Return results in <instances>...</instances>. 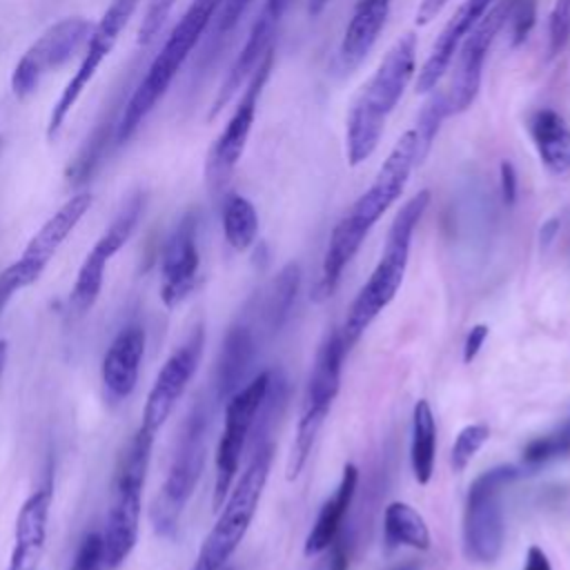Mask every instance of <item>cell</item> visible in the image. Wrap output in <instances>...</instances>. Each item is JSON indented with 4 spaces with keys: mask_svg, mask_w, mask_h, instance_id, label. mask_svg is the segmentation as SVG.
I'll use <instances>...</instances> for the list:
<instances>
[{
    "mask_svg": "<svg viewBox=\"0 0 570 570\" xmlns=\"http://www.w3.org/2000/svg\"><path fill=\"white\" fill-rule=\"evenodd\" d=\"M525 131L539 154L541 165L554 174L570 171V125L552 107H537L525 116Z\"/></svg>",
    "mask_w": 570,
    "mask_h": 570,
    "instance_id": "24",
    "label": "cell"
},
{
    "mask_svg": "<svg viewBox=\"0 0 570 570\" xmlns=\"http://www.w3.org/2000/svg\"><path fill=\"white\" fill-rule=\"evenodd\" d=\"M416 71V36H401L385 53L374 76L356 96L345 127V147L350 165L367 160L381 140L385 122L407 89Z\"/></svg>",
    "mask_w": 570,
    "mask_h": 570,
    "instance_id": "2",
    "label": "cell"
},
{
    "mask_svg": "<svg viewBox=\"0 0 570 570\" xmlns=\"http://www.w3.org/2000/svg\"><path fill=\"white\" fill-rule=\"evenodd\" d=\"M69 570H109L105 561V548L100 532H89L73 557V563Z\"/></svg>",
    "mask_w": 570,
    "mask_h": 570,
    "instance_id": "39",
    "label": "cell"
},
{
    "mask_svg": "<svg viewBox=\"0 0 570 570\" xmlns=\"http://www.w3.org/2000/svg\"><path fill=\"white\" fill-rule=\"evenodd\" d=\"M537 20V2L534 0H510L508 11V29H510V45L519 47L528 40Z\"/></svg>",
    "mask_w": 570,
    "mask_h": 570,
    "instance_id": "37",
    "label": "cell"
},
{
    "mask_svg": "<svg viewBox=\"0 0 570 570\" xmlns=\"http://www.w3.org/2000/svg\"><path fill=\"white\" fill-rule=\"evenodd\" d=\"M142 203H145V198L140 191L131 194L122 203V207L118 209L114 220L107 225V229L100 234V238L94 243V247L87 252V256L78 269L76 283L71 287V294H69V312L76 318L85 316L98 301V294H100V287L105 281V267L131 238V234L138 225V218L142 214Z\"/></svg>",
    "mask_w": 570,
    "mask_h": 570,
    "instance_id": "13",
    "label": "cell"
},
{
    "mask_svg": "<svg viewBox=\"0 0 570 570\" xmlns=\"http://www.w3.org/2000/svg\"><path fill=\"white\" fill-rule=\"evenodd\" d=\"M154 439L156 436L142 430H136L116 468L111 503H109L105 530L100 532L105 561L109 570L120 568L138 541L142 488H145V476L151 459Z\"/></svg>",
    "mask_w": 570,
    "mask_h": 570,
    "instance_id": "5",
    "label": "cell"
},
{
    "mask_svg": "<svg viewBox=\"0 0 570 570\" xmlns=\"http://www.w3.org/2000/svg\"><path fill=\"white\" fill-rule=\"evenodd\" d=\"M252 0H223L216 16H214V24H212V33L207 40V49L203 53L200 62H207L216 56V51L220 49V45L229 38V33L238 27V22L243 20L245 11L249 9Z\"/></svg>",
    "mask_w": 570,
    "mask_h": 570,
    "instance_id": "33",
    "label": "cell"
},
{
    "mask_svg": "<svg viewBox=\"0 0 570 570\" xmlns=\"http://www.w3.org/2000/svg\"><path fill=\"white\" fill-rule=\"evenodd\" d=\"M508 11H510V0H497L459 45L452 80L445 87L450 116L468 111L476 100L490 45L494 42L497 33L503 29L508 20Z\"/></svg>",
    "mask_w": 570,
    "mask_h": 570,
    "instance_id": "14",
    "label": "cell"
},
{
    "mask_svg": "<svg viewBox=\"0 0 570 570\" xmlns=\"http://www.w3.org/2000/svg\"><path fill=\"white\" fill-rule=\"evenodd\" d=\"M421 163L419 156V138L414 129H407L383 165L379 167L372 185L356 198L350 212L334 225L327 249L321 265V276L312 287V301L323 303L334 296L345 265L354 258L358 247L363 245L370 229L379 223V218L401 198L414 165Z\"/></svg>",
    "mask_w": 570,
    "mask_h": 570,
    "instance_id": "1",
    "label": "cell"
},
{
    "mask_svg": "<svg viewBox=\"0 0 570 570\" xmlns=\"http://www.w3.org/2000/svg\"><path fill=\"white\" fill-rule=\"evenodd\" d=\"M494 2L497 0H465L463 4H459V9L452 13V18L445 22L441 33L436 36L425 62L419 69L416 94H430L432 89H436L439 80L450 69L459 45Z\"/></svg>",
    "mask_w": 570,
    "mask_h": 570,
    "instance_id": "20",
    "label": "cell"
},
{
    "mask_svg": "<svg viewBox=\"0 0 570 570\" xmlns=\"http://www.w3.org/2000/svg\"><path fill=\"white\" fill-rule=\"evenodd\" d=\"M448 4V0H421L419 2V9H416V24H430L439 13L441 9Z\"/></svg>",
    "mask_w": 570,
    "mask_h": 570,
    "instance_id": "44",
    "label": "cell"
},
{
    "mask_svg": "<svg viewBox=\"0 0 570 570\" xmlns=\"http://www.w3.org/2000/svg\"><path fill=\"white\" fill-rule=\"evenodd\" d=\"M51 499H53V483L47 476L40 483V488L22 503L18 512L13 550H11L7 570H36L45 550Z\"/></svg>",
    "mask_w": 570,
    "mask_h": 570,
    "instance_id": "22",
    "label": "cell"
},
{
    "mask_svg": "<svg viewBox=\"0 0 570 570\" xmlns=\"http://www.w3.org/2000/svg\"><path fill=\"white\" fill-rule=\"evenodd\" d=\"M570 45V0H554L548 16V58H557Z\"/></svg>",
    "mask_w": 570,
    "mask_h": 570,
    "instance_id": "36",
    "label": "cell"
},
{
    "mask_svg": "<svg viewBox=\"0 0 570 570\" xmlns=\"http://www.w3.org/2000/svg\"><path fill=\"white\" fill-rule=\"evenodd\" d=\"M203 347H205V332H203V325H196L191 334L171 352V356L165 361V365L156 374V381L142 407V421L138 430L151 436L158 434V430L165 425L176 403L185 394L191 376L196 374L203 356Z\"/></svg>",
    "mask_w": 570,
    "mask_h": 570,
    "instance_id": "15",
    "label": "cell"
},
{
    "mask_svg": "<svg viewBox=\"0 0 570 570\" xmlns=\"http://www.w3.org/2000/svg\"><path fill=\"white\" fill-rule=\"evenodd\" d=\"M91 24L85 18H65L51 24L18 60L11 73V89L18 98L36 91L45 73L67 62L89 38Z\"/></svg>",
    "mask_w": 570,
    "mask_h": 570,
    "instance_id": "16",
    "label": "cell"
},
{
    "mask_svg": "<svg viewBox=\"0 0 570 570\" xmlns=\"http://www.w3.org/2000/svg\"><path fill=\"white\" fill-rule=\"evenodd\" d=\"M521 570H552V563H550L548 554L539 546H530L528 552H525Z\"/></svg>",
    "mask_w": 570,
    "mask_h": 570,
    "instance_id": "45",
    "label": "cell"
},
{
    "mask_svg": "<svg viewBox=\"0 0 570 570\" xmlns=\"http://www.w3.org/2000/svg\"><path fill=\"white\" fill-rule=\"evenodd\" d=\"M428 205H430V191L421 189L410 200H405V205L396 212L387 229L381 258L372 269L370 278L365 281V285L358 289L343 321L341 336L347 350L365 334V330L374 323V318L394 301L407 269L414 229L423 218Z\"/></svg>",
    "mask_w": 570,
    "mask_h": 570,
    "instance_id": "3",
    "label": "cell"
},
{
    "mask_svg": "<svg viewBox=\"0 0 570 570\" xmlns=\"http://www.w3.org/2000/svg\"><path fill=\"white\" fill-rule=\"evenodd\" d=\"M198 216L185 214L171 236L167 238L160 256V301L165 307H176L196 287L200 254H198Z\"/></svg>",
    "mask_w": 570,
    "mask_h": 570,
    "instance_id": "17",
    "label": "cell"
},
{
    "mask_svg": "<svg viewBox=\"0 0 570 570\" xmlns=\"http://www.w3.org/2000/svg\"><path fill=\"white\" fill-rule=\"evenodd\" d=\"M327 550H330L327 570H350V543L343 532H338L334 537V541L330 543Z\"/></svg>",
    "mask_w": 570,
    "mask_h": 570,
    "instance_id": "43",
    "label": "cell"
},
{
    "mask_svg": "<svg viewBox=\"0 0 570 570\" xmlns=\"http://www.w3.org/2000/svg\"><path fill=\"white\" fill-rule=\"evenodd\" d=\"M450 116V105H448V94L445 89H432V96L423 105L419 120H416V138H419V156L421 160L428 156L430 147L434 145V138L441 129V122Z\"/></svg>",
    "mask_w": 570,
    "mask_h": 570,
    "instance_id": "32",
    "label": "cell"
},
{
    "mask_svg": "<svg viewBox=\"0 0 570 570\" xmlns=\"http://www.w3.org/2000/svg\"><path fill=\"white\" fill-rule=\"evenodd\" d=\"M499 187H501V198L508 207L514 205L517 200V191H519V180H517V171L514 165L510 160H501L499 165Z\"/></svg>",
    "mask_w": 570,
    "mask_h": 570,
    "instance_id": "41",
    "label": "cell"
},
{
    "mask_svg": "<svg viewBox=\"0 0 570 570\" xmlns=\"http://www.w3.org/2000/svg\"><path fill=\"white\" fill-rule=\"evenodd\" d=\"M390 570H421V566H419L416 561H405V563L394 566V568H390Z\"/></svg>",
    "mask_w": 570,
    "mask_h": 570,
    "instance_id": "49",
    "label": "cell"
},
{
    "mask_svg": "<svg viewBox=\"0 0 570 570\" xmlns=\"http://www.w3.org/2000/svg\"><path fill=\"white\" fill-rule=\"evenodd\" d=\"M138 2L140 0H111V4L107 7V11L98 20V24L91 29V33L87 38L85 56H82L76 73L69 78V82L65 85L60 98L56 100V105L51 109V116H49V122H47V138L49 140L58 138V134H60L67 116L76 107L80 94L87 89V85L96 76L102 60L114 51V47L118 42V36L125 29V24L129 22Z\"/></svg>",
    "mask_w": 570,
    "mask_h": 570,
    "instance_id": "12",
    "label": "cell"
},
{
    "mask_svg": "<svg viewBox=\"0 0 570 570\" xmlns=\"http://www.w3.org/2000/svg\"><path fill=\"white\" fill-rule=\"evenodd\" d=\"M566 454H570V436H566L561 430L537 436L523 448V461L525 465H532V468Z\"/></svg>",
    "mask_w": 570,
    "mask_h": 570,
    "instance_id": "35",
    "label": "cell"
},
{
    "mask_svg": "<svg viewBox=\"0 0 570 570\" xmlns=\"http://www.w3.org/2000/svg\"><path fill=\"white\" fill-rule=\"evenodd\" d=\"M176 0H149L147 2V9H145V16L140 20V27H138V42L140 45H149L163 29L167 16L171 13Z\"/></svg>",
    "mask_w": 570,
    "mask_h": 570,
    "instance_id": "38",
    "label": "cell"
},
{
    "mask_svg": "<svg viewBox=\"0 0 570 570\" xmlns=\"http://www.w3.org/2000/svg\"><path fill=\"white\" fill-rule=\"evenodd\" d=\"M220 2L223 0H191L183 18L176 22L171 33L167 36L158 56L151 60L147 73L142 76L138 87L131 91L129 100L125 102L118 118L116 136H114L116 145H125L145 122V118L151 114L156 102L165 96L176 73L185 65L187 56L194 51L198 40L205 36L207 27L214 22V16Z\"/></svg>",
    "mask_w": 570,
    "mask_h": 570,
    "instance_id": "4",
    "label": "cell"
},
{
    "mask_svg": "<svg viewBox=\"0 0 570 570\" xmlns=\"http://www.w3.org/2000/svg\"><path fill=\"white\" fill-rule=\"evenodd\" d=\"M267 385H269V372H261L227 399L225 428L216 448V476H214V497H212L214 510H220L223 501L232 490V481L238 472L243 448L256 423L258 410L265 401Z\"/></svg>",
    "mask_w": 570,
    "mask_h": 570,
    "instance_id": "11",
    "label": "cell"
},
{
    "mask_svg": "<svg viewBox=\"0 0 570 570\" xmlns=\"http://www.w3.org/2000/svg\"><path fill=\"white\" fill-rule=\"evenodd\" d=\"M207 421L209 414L205 403H196L178 436L167 476L149 508V521L154 532L160 537L171 539L176 534L183 510L203 474L207 454Z\"/></svg>",
    "mask_w": 570,
    "mask_h": 570,
    "instance_id": "7",
    "label": "cell"
},
{
    "mask_svg": "<svg viewBox=\"0 0 570 570\" xmlns=\"http://www.w3.org/2000/svg\"><path fill=\"white\" fill-rule=\"evenodd\" d=\"M356 483H358V470L354 463H345L338 488L334 490V494L323 503L307 539H305V554L307 557H316L321 552H325L330 548V543L334 541V537L341 532V523L352 505L354 492H356Z\"/></svg>",
    "mask_w": 570,
    "mask_h": 570,
    "instance_id": "25",
    "label": "cell"
},
{
    "mask_svg": "<svg viewBox=\"0 0 570 570\" xmlns=\"http://www.w3.org/2000/svg\"><path fill=\"white\" fill-rule=\"evenodd\" d=\"M91 207V194L89 191H78L76 196H71L29 240V245L24 247L22 256L13 263L18 267V272L22 274V278L27 281V285H33L40 274L45 272V267L49 265V261L56 256L58 247L65 243V238L73 232V227L80 223V218L87 214V209Z\"/></svg>",
    "mask_w": 570,
    "mask_h": 570,
    "instance_id": "19",
    "label": "cell"
},
{
    "mask_svg": "<svg viewBox=\"0 0 570 570\" xmlns=\"http://www.w3.org/2000/svg\"><path fill=\"white\" fill-rule=\"evenodd\" d=\"M22 287H29V285H27V281L22 278V274L18 272L16 265H9L7 269L0 272V314H2L4 305L9 303V298H11L18 289H22Z\"/></svg>",
    "mask_w": 570,
    "mask_h": 570,
    "instance_id": "40",
    "label": "cell"
},
{
    "mask_svg": "<svg viewBox=\"0 0 570 570\" xmlns=\"http://www.w3.org/2000/svg\"><path fill=\"white\" fill-rule=\"evenodd\" d=\"M345 352L347 347L343 343L341 330H330L318 345V352L309 372L301 419L296 423V436L292 443V454L287 461V481H294L303 472L312 454L314 441L341 387V367H343Z\"/></svg>",
    "mask_w": 570,
    "mask_h": 570,
    "instance_id": "8",
    "label": "cell"
},
{
    "mask_svg": "<svg viewBox=\"0 0 570 570\" xmlns=\"http://www.w3.org/2000/svg\"><path fill=\"white\" fill-rule=\"evenodd\" d=\"M436 454V421L432 407L425 399H419L412 410V441H410V463L419 485H428L434 474Z\"/></svg>",
    "mask_w": 570,
    "mask_h": 570,
    "instance_id": "29",
    "label": "cell"
},
{
    "mask_svg": "<svg viewBox=\"0 0 570 570\" xmlns=\"http://www.w3.org/2000/svg\"><path fill=\"white\" fill-rule=\"evenodd\" d=\"M122 107H125V100L118 98L116 102L109 105V109H105V114L96 122L87 142L82 145V149L78 151V156L73 158V163L67 169V178H69L71 185H82L85 180H89L91 174L102 163L109 138L116 136V127H118V118H120L118 111H122Z\"/></svg>",
    "mask_w": 570,
    "mask_h": 570,
    "instance_id": "27",
    "label": "cell"
},
{
    "mask_svg": "<svg viewBox=\"0 0 570 570\" xmlns=\"http://www.w3.org/2000/svg\"><path fill=\"white\" fill-rule=\"evenodd\" d=\"M327 4H330V0H309L307 11H309V16H318Z\"/></svg>",
    "mask_w": 570,
    "mask_h": 570,
    "instance_id": "47",
    "label": "cell"
},
{
    "mask_svg": "<svg viewBox=\"0 0 570 570\" xmlns=\"http://www.w3.org/2000/svg\"><path fill=\"white\" fill-rule=\"evenodd\" d=\"M490 439V428L485 423H470L465 425L450 450V468L452 472H463L470 461L476 456V452L485 445V441Z\"/></svg>",
    "mask_w": 570,
    "mask_h": 570,
    "instance_id": "34",
    "label": "cell"
},
{
    "mask_svg": "<svg viewBox=\"0 0 570 570\" xmlns=\"http://www.w3.org/2000/svg\"><path fill=\"white\" fill-rule=\"evenodd\" d=\"M559 218L554 216V218H548L543 225H541V229H539V240H541V245L543 247H548L552 240H554V236H557V232H559Z\"/></svg>",
    "mask_w": 570,
    "mask_h": 570,
    "instance_id": "46",
    "label": "cell"
},
{
    "mask_svg": "<svg viewBox=\"0 0 570 570\" xmlns=\"http://www.w3.org/2000/svg\"><path fill=\"white\" fill-rule=\"evenodd\" d=\"M488 334H490V327L485 323H476L470 327V332L465 334V341H463V363H472L476 358Z\"/></svg>",
    "mask_w": 570,
    "mask_h": 570,
    "instance_id": "42",
    "label": "cell"
},
{
    "mask_svg": "<svg viewBox=\"0 0 570 570\" xmlns=\"http://www.w3.org/2000/svg\"><path fill=\"white\" fill-rule=\"evenodd\" d=\"M7 352H9V345L4 338H0V379L4 374V365H7Z\"/></svg>",
    "mask_w": 570,
    "mask_h": 570,
    "instance_id": "48",
    "label": "cell"
},
{
    "mask_svg": "<svg viewBox=\"0 0 570 570\" xmlns=\"http://www.w3.org/2000/svg\"><path fill=\"white\" fill-rule=\"evenodd\" d=\"M223 232L225 240L236 249L245 252L254 245L258 234L256 207L240 194L227 196L223 205Z\"/></svg>",
    "mask_w": 570,
    "mask_h": 570,
    "instance_id": "30",
    "label": "cell"
},
{
    "mask_svg": "<svg viewBox=\"0 0 570 570\" xmlns=\"http://www.w3.org/2000/svg\"><path fill=\"white\" fill-rule=\"evenodd\" d=\"M298 285H301V267L294 261L283 265V269L272 281V287L267 294V305H265V316H267V325L272 332H278L287 323L292 307L296 303Z\"/></svg>",
    "mask_w": 570,
    "mask_h": 570,
    "instance_id": "31",
    "label": "cell"
},
{
    "mask_svg": "<svg viewBox=\"0 0 570 570\" xmlns=\"http://www.w3.org/2000/svg\"><path fill=\"white\" fill-rule=\"evenodd\" d=\"M272 67H274V47L261 58V62L254 67V71L245 80V89L240 94V100H238L234 114L229 116L225 129L218 134V138L214 140V145L207 154L205 178H207V185L212 191H220L227 185L229 176L234 174V169L245 151V145H247V138H249V131H252V125L256 118L258 98L263 94L265 82L269 80Z\"/></svg>",
    "mask_w": 570,
    "mask_h": 570,
    "instance_id": "10",
    "label": "cell"
},
{
    "mask_svg": "<svg viewBox=\"0 0 570 570\" xmlns=\"http://www.w3.org/2000/svg\"><path fill=\"white\" fill-rule=\"evenodd\" d=\"M289 4H292V0H265L258 18L254 20V24L249 29V36H247L240 53L232 62L214 102H212V109L207 116L209 120L223 111V107L234 98V94L240 89V85L249 78L254 67L261 62V58L272 49L276 29H278L283 16L287 13Z\"/></svg>",
    "mask_w": 570,
    "mask_h": 570,
    "instance_id": "18",
    "label": "cell"
},
{
    "mask_svg": "<svg viewBox=\"0 0 570 570\" xmlns=\"http://www.w3.org/2000/svg\"><path fill=\"white\" fill-rule=\"evenodd\" d=\"M254 334L247 325H234L229 327L218 363H216V374H214V385H216V399L225 401L240 390V383L247 376V370L254 361Z\"/></svg>",
    "mask_w": 570,
    "mask_h": 570,
    "instance_id": "26",
    "label": "cell"
},
{
    "mask_svg": "<svg viewBox=\"0 0 570 570\" xmlns=\"http://www.w3.org/2000/svg\"><path fill=\"white\" fill-rule=\"evenodd\" d=\"M272 459H274L272 443H261L254 450L240 479L223 501L220 514L214 528L209 530V534L205 537L191 570H223L227 559L236 552L238 543L247 534L249 523L256 514L258 501L263 497V490L269 476Z\"/></svg>",
    "mask_w": 570,
    "mask_h": 570,
    "instance_id": "6",
    "label": "cell"
},
{
    "mask_svg": "<svg viewBox=\"0 0 570 570\" xmlns=\"http://www.w3.org/2000/svg\"><path fill=\"white\" fill-rule=\"evenodd\" d=\"M390 7L392 0H356L336 53L343 73L354 71L367 58L387 22Z\"/></svg>",
    "mask_w": 570,
    "mask_h": 570,
    "instance_id": "23",
    "label": "cell"
},
{
    "mask_svg": "<svg viewBox=\"0 0 570 570\" xmlns=\"http://www.w3.org/2000/svg\"><path fill=\"white\" fill-rule=\"evenodd\" d=\"M383 541L390 550L407 546L414 550H428L432 543L425 519L405 501L387 503L383 512Z\"/></svg>",
    "mask_w": 570,
    "mask_h": 570,
    "instance_id": "28",
    "label": "cell"
},
{
    "mask_svg": "<svg viewBox=\"0 0 570 570\" xmlns=\"http://www.w3.org/2000/svg\"><path fill=\"white\" fill-rule=\"evenodd\" d=\"M519 474L517 465H497L470 483L463 510V552L470 561L494 563L499 559L505 537L501 490Z\"/></svg>",
    "mask_w": 570,
    "mask_h": 570,
    "instance_id": "9",
    "label": "cell"
},
{
    "mask_svg": "<svg viewBox=\"0 0 570 570\" xmlns=\"http://www.w3.org/2000/svg\"><path fill=\"white\" fill-rule=\"evenodd\" d=\"M145 345H147V336L142 325L138 323L122 327L109 343L102 356L100 376H102L105 396L111 403H120L134 392L138 383L140 361L145 356Z\"/></svg>",
    "mask_w": 570,
    "mask_h": 570,
    "instance_id": "21",
    "label": "cell"
},
{
    "mask_svg": "<svg viewBox=\"0 0 570 570\" xmlns=\"http://www.w3.org/2000/svg\"><path fill=\"white\" fill-rule=\"evenodd\" d=\"M559 430H561L566 436H570V421H566V423H563Z\"/></svg>",
    "mask_w": 570,
    "mask_h": 570,
    "instance_id": "50",
    "label": "cell"
}]
</instances>
